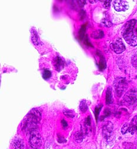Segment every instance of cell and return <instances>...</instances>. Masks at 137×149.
Here are the masks:
<instances>
[{
    "instance_id": "6da1fadb",
    "label": "cell",
    "mask_w": 137,
    "mask_h": 149,
    "mask_svg": "<svg viewBox=\"0 0 137 149\" xmlns=\"http://www.w3.org/2000/svg\"><path fill=\"white\" fill-rule=\"evenodd\" d=\"M41 119V113L37 109H32L26 116L23 122V130L29 131L36 130L38 124Z\"/></svg>"
},
{
    "instance_id": "7a4b0ae2",
    "label": "cell",
    "mask_w": 137,
    "mask_h": 149,
    "mask_svg": "<svg viewBox=\"0 0 137 149\" xmlns=\"http://www.w3.org/2000/svg\"><path fill=\"white\" fill-rule=\"evenodd\" d=\"M135 19H131L126 22L122 27L121 32L125 41L131 46L137 45V36L133 33V29L136 24Z\"/></svg>"
},
{
    "instance_id": "3957f363",
    "label": "cell",
    "mask_w": 137,
    "mask_h": 149,
    "mask_svg": "<svg viewBox=\"0 0 137 149\" xmlns=\"http://www.w3.org/2000/svg\"><path fill=\"white\" fill-rule=\"evenodd\" d=\"M114 86L116 95L118 97H120L127 89L128 83L125 78L118 77L115 79L114 82Z\"/></svg>"
},
{
    "instance_id": "277c9868",
    "label": "cell",
    "mask_w": 137,
    "mask_h": 149,
    "mask_svg": "<svg viewBox=\"0 0 137 149\" xmlns=\"http://www.w3.org/2000/svg\"><path fill=\"white\" fill-rule=\"evenodd\" d=\"M29 143L31 147L34 149H37L41 147L42 144L41 136L37 130H34L30 132Z\"/></svg>"
},
{
    "instance_id": "5b68a950",
    "label": "cell",
    "mask_w": 137,
    "mask_h": 149,
    "mask_svg": "<svg viewBox=\"0 0 137 149\" xmlns=\"http://www.w3.org/2000/svg\"><path fill=\"white\" fill-rule=\"evenodd\" d=\"M124 102L127 105H132L137 102V90L129 91L124 97Z\"/></svg>"
},
{
    "instance_id": "8992f818",
    "label": "cell",
    "mask_w": 137,
    "mask_h": 149,
    "mask_svg": "<svg viewBox=\"0 0 137 149\" xmlns=\"http://www.w3.org/2000/svg\"><path fill=\"white\" fill-rule=\"evenodd\" d=\"M111 49L116 54H121L125 50V46L121 38L117 39L111 45Z\"/></svg>"
},
{
    "instance_id": "52a82bcc",
    "label": "cell",
    "mask_w": 137,
    "mask_h": 149,
    "mask_svg": "<svg viewBox=\"0 0 137 149\" xmlns=\"http://www.w3.org/2000/svg\"><path fill=\"white\" fill-rule=\"evenodd\" d=\"M114 9L118 12L125 11L129 8V6L126 1L124 0H116L114 1Z\"/></svg>"
},
{
    "instance_id": "ba28073f",
    "label": "cell",
    "mask_w": 137,
    "mask_h": 149,
    "mask_svg": "<svg viewBox=\"0 0 137 149\" xmlns=\"http://www.w3.org/2000/svg\"><path fill=\"white\" fill-rule=\"evenodd\" d=\"M113 130V125L111 122H107L102 128V133H103L104 136L106 139H108L112 133Z\"/></svg>"
},
{
    "instance_id": "9c48e42d",
    "label": "cell",
    "mask_w": 137,
    "mask_h": 149,
    "mask_svg": "<svg viewBox=\"0 0 137 149\" xmlns=\"http://www.w3.org/2000/svg\"><path fill=\"white\" fill-rule=\"evenodd\" d=\"M12 146L14 149H24V143L22 139L20 138H15L13 140Z\"/></svg>"
},
{
    "instance_id": "30bf717a",
    "label": "cell",
    "mask_w": 137,
    "mask_h": 149,
    "mask_svg": "<svg viewBox=\"0 0 137 149\" xmlns=\"http://www.w3.org/2000/svg\"><path fill=\"white\" fill-rule=\"evenodd\" d=\"M54 66L58 71H61L64 66V62L59 56H57L54 60Z\"/></svg>"
},
{
    "instance_id": "8fae6325",
    "label": "cell",
    "mask_w": 137,
    "mask_h": 149,
    "mask_svg": "<svg viewBox=\"0 0 137 149\" xmlns=\"http://www.w3.org/2000/svg\"><path fill=\"white\" fill-rule=\"evenodd\" d=\"M129 132L132 134L137 133V115L132 119L129 124Z\"/></svg>"
},
{
    "instance_id": "7c38bea8",
    "label": "cell",
    "mask_w": 137,
    "mask_h": 149,
    "mask_svg": "<svg viewBox=\"0 0 137 149\" xmlns=\"http://www.w3.org/2000/svg\"><path fill=\"white\" fill-rule=\"evenodd\" d=\"M31 40L32 43L36 46L39 45L40 44V41L37 32L34 29L31 30Z\"/></svg>"
},
{
    "instance_id": "4fadbf2b",
    "label": "cell",
    "mask_w": 137,
    "mask_h": 149,
    "mask_svg": "<svg viewBox=\"0 0 137 149\" xmlns=\"http://www.w3.org/2000/svg\"><path fill=\"white\" fill-rule=\"evenodd\" d=\"M91 36L92 38L95 39L102 38L104 36V33L101 30H96L92 32Z\"/></svg>"
},
{
    "instance_id": "5bb4252c",
    "label": "cell",
    "mask_w": 137,
    "mask_h": 149,
    "mask_svg": "<svg viewBox=\"0 0 137 149\" xmlns=\"http://www.w3.org/2000/svg\"><path fill=\"white\" fill-rule=\"evenodd\" d=\"M113 102V98L112 95V90L111 88H108L106 92V103L111 104Z\"/></svg>"
},
{
    "instance_id": "9a60e30c",
    "label": "cell",
    "mask_w": 137,
    "mask_h": 149,
    "mask_svg": "<svg viewBox=\"0 0 137 149\" xmlns=\"http://www.w3.org/2000/svg\"><path fill=\"white\" fill-rule=\"evenodd\" d=\"M85 134L81 130L80 132H77L74 134L75 140L77 143H81L84 139V135Z\"/></svg>"
},
{
    "instance_id": "2e32d148",
    "label": "cell",
    "mask_w": 137,
    "mask_h": 149,
    "mask_svg": "<svg viewBox=\"0 0 137 149\" xmlns=\"http://www.w3.org/2000/svg\"><path fill=\"white\" fill-rule=\"evenodd\" d=\"M100 59L99 62V68L101 70H104L106 67V62L105 61L104 58L102 56V55H100Z\"/></svg>"
},
{
    "instance_id": "e0dca14e",
    "label": "cell",
    "mask_w": 137,
    "mask_h": 149,
    "mask_svg": "<svg viewBox=\"0 0 137 149\" xmlns=\"http://www.w3.org/2000/svg\"><path fill=\"white\" fill-rule=\"evenodd\" d=\"M80 109L81 111L83 113H85V111L87 110L88 105H87L85 100H82L81 102L80 105Z\"/></svg>"
},
{
    "instance_id": "ac0fdd59",
    "label": "cell",
    "mask_w": 137,
    "mask_h": 149,
    "mask_svg": "<svg viewBox=\"0 0 137 149\" xmlns=\"http://www.w3.org/2000/svg\"><path fill=\"white\" fill-rule=\"evenodd\" d=\"M43 77L45 80L48 79L51 77V72L48 69L44 70L43 73Z\"/></svg>"
},
{
    "instance_id": "d6986e66",
    "label": "cell",
    "mask_w": 137,
    "mask_h": 149,
    "mask_svg": "<svg viewBox=\"0 0 137 149\" xmlns=\"http://www.w3.org/2000/svg\"><path fill=\"white\" fill-rule=\"evenodd\" d=\"M86 30V26L85 25H84L81 26V28L80 29L79 31V38L81 40L84 38V35Z\"/></svg>"
},
{
    "instance_id": "ffe728a7",
    "label": "cell",
    "mask_w": 137,
    "mask_h": 149,
    "mask_svg": "<svg viewBox=\"0 0 137 149\" xmlns=\"http://www.w3.org/2000/svg\"><path fill=\"white\" fill-rule=\"evenodd\" d=\"M63 113L64 114L65 116H66L67 118H73L74 117V114L73 113V111L70 110H64Z\"/></svg>"
},
{
    "instance_id": "44dd1931",
    "label": "cell",
    "mask_w": 137,
    "mask_h": 149,
    "mask_svg": "<svg viewBox=\"0 0 137 149\" xmlns=\"http://www.w3.org/2000/svg\"><path fill=\"white\" fill-rule=\"evenodd\" d=\"M129 124L126 123L121 128V133L123 134H124L127 133L128 131H129Z\"/></svg>"
},
{
    "instance_id": "7402d4cb",
    "label": "cell",
    "mask_w": 137,
    "mask_h": 149,
    "mask_svg": "<svg viewBox=\"0 0 137 149\" xmlns=\"http://www.w3.org/2000/svg\"><path fill=\"white\" fill-rule=\"evenodd\" d=\"M102 24H103L104 26H106V27H111L113 25L112 22L107 19H104L103 20H102Z\"/></svg>"
},
{
    "instance_id": "603a6c76",
    "label": "cell",
    "mask_w": 137,
    "mask_h": 149,
    "mask_svg": "<svg viewBox=\"0 0 137 149\" xmlns=\"http://www.w3.org/2000/svg\"><path fill=\"white\" fill-rule=\"evenodd\" d=\"M102 105H100V106H98L97 107H96L95 109V118H96V120H97L98 119V115L99 113V111L101 109V107H102Z\"/></svg>"
},
{
    "instance_id": "cb8c5ba5",
    "label": "cell",
    "mask_w": 137,
    "mask_h": 149,
    "mask_svg": "<svg viewBox=\"0 0 137 149\" xmlns=\"http://www.w3.org/2000/svg\"><path fill=\"white\" fill-rule=\"evenodd\" d=\"M131 63H132V64L133 65V66L134 67H136L137 68V55H134L133 56V58H132Z\"/></svg>"
},
{
    "instance_id": "d4e9b609",
    "label": "cell",
    "mask_w": 137,
    "mask_h": 149,
    "mask_svg": "<svg viewBox=\"0 0 137 149\" xmlns=\"http://www.w3.org/2000/svg\"><path fill=\"white\" fill-rule=\"evenodd\" d=\"M101 2L104 3V7L106 8H108L110 6V3H111V1H101Z\"/></svg>"
},
{
    "instance_id": "484cf974",
    "label": "cell",
    "mask_w": 137,
    "mask_h": 149,
    "mask_svg": "<svg viewBox=\"0 0 137 149\" xmlns=\"http://www.w3.org/2000/svg\"><path fill=\"white\" fill-rule=\"evenodd\" d=\"M85 15H86V14H85V11L84 10H81V12H80V18L81 19H84L85 17Z\"/></svg>"
},
{
    "instance_id": "4316f807",
    "label": "cell",
    "mask_w": 137,
    "mask_h": 149,
    "mask_svg": "<svg viewBox=\"0 0 137 149\" xmlns=\"http://www.w3.org/2000/svg\"><path fill=\"white\" fill-rule=\"evenodd\" d=\"M77 2L78 3L80 7H83L84 5L86 4V1H84V0H82V1H77Z\"/></svg>"
},
{
    "instance_id": "83f0119b",
    "label": "cell",
    "mask_w": 137,
    "mask_h": 149,
    "mask_svg": "<svg viewBox=\"0 0 137 149\" xmlns=\"http://www.w3.org/2000/svg\"><path fill=\"white\" fill-rule=\"evenodd\" d=\"M84 44L86 45H87V46H90V47H92V45L89 42V41L88 40V38H87V36L85 37V40H84Z\"/></svg>"
},
{
    "instance_id": "f1b7e54d",
    "label": "cell",
    "mask_w": 137,
    "mask_h": 149,
    "mask_svg": "<svg viewBox=\"0 0 137 149\" xmlns=\"http://www.w3.org/2000/svg\"><path fill=\"white\" fill-rule=\"evenodd\" d=\"M61 125L63 127V128H66L68 126V124L66 123V122L65 120H62L61 121Z\"/></svg>"
},
{
    "instance_id": "f546056e",
    "label": "cell",
    "mask_w": 137,
    "mask_h": 149,
    "mask_svg": "<svg viewBox=\"0 0 137 149\" xmlns=\"http://www.w3.org/2000/svg\"><path fill=\"white\" fill-rule=\"evenodd\" d=\"M98 1H89V3H92V4H94L95 3H96Z\"/></svg>"
},
{
    "instance_id": "4dcf8cb0",
    "label": "cell",
    "mask_w": 137,
    "mask_h": 149,
    "mask_svg": "<svg viewBox=\"0 0 137 149\" xmlns=\"http://www.w3.org/2000/svg\"><path fill=\"white\" fill-rule=\"evenodd\" d=\"M136 32H137V28H136Z\"/></svg>"
}]
</instances>
